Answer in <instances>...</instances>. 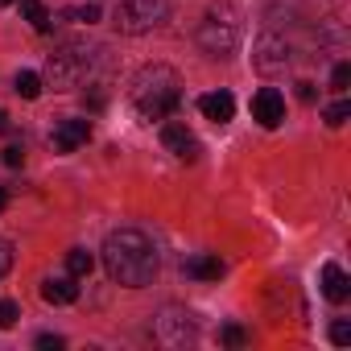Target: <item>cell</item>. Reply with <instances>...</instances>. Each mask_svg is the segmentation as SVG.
<instances>
[{
  "mask_svg": "<svg viewBox=\"0 0 351 351\" xmlns=\"http://www.w3.org/2000/svg\"><path fill=\"white\" fill-rule=\"evenodd\" d=\"M104 269L116 285H128V289H145L153 285L157 269H161V256L153 248V240L136 228H116L108 240H104Z\"/></svg>",
  "mask_w": 351,
  "mask_h": 351,
  "instance_id": "cell-1",
  "label": "cell"
},
{
  "mask_svg": "<svg viewBox=\"0 0 351 351\" xmlns=\"http://www.w3.org/2000/svg\"><path fill=\"white\" fill-rule=\"evenodd\" d=\"M128 99H132V108H136L141 120H149V124L153 120H169L173 112H178V104H182V79H178L173 66L153 62V66H145L132 79Z\"/></svg>",
  "mask_w": 351,
  "mask_h": 351,
  "instance_id": "cell-2",
  "label": "cell"
},
{
  "mask_svg": "<svg viewBox=\"0 0 351 351\" xmlns=\"http://www.w3.org/2000/svg\"><path fill=\"white\" fill-rule=\"evenodd\" d=\"M240 13L232 5H211L199 21V50L211 54V58H232L240 50Z\"/></svg>",
  "mask_w": 351,
  "mask_h": 351,
  "instance_id": "cell-3",
  "label": "cell"
},
{
  "mask_svg": "<svg viewBox=\"0 0 351 351\" xmlns=\"http://www.w3.org/2000/svg\"><path fill=\"white\" fill-rule=\"evenodd\" d=\"M169 21V0H120L116 9V29L128 38L153 34Z\"/></svg>",
  "mask_w": 351,
  "mask_h": 351,
  "instance_id": "cell-4",
  "label": "cell"
},
{
  "mask_svg": "<svg viewBox=\"0 0 351 351\" xmlns=\"http://www.w3.org/2000/svg\"><path fill=\"white\" fill-rule=\"evenodd\" d=\"M87 66H91V54H83L79 46H66V50L50 54V62H46V83H50L54 91H71V87L83 83Z\"/></svg>",
  "mask_w": 351,
  "mask_h": 351,
  "instance_id": "cell-5",
  "label": "cell"
},
{
  "mask_svg": "<svg viewBox=\"0 0 351 351\" xmlns=\"http://www.w3.org/2000/svg\"><path fill=\"white\" fill-rule=\"evenodd\" d=\"M153 335H157L161 343H169V347H186V343H195L199 326H195V318H191L186 310L165 306V310L157 314V322H153Z\"/></svg>",
  "mask_w": 351,
  "mask_h": 351,
  "instance_id": "cell-6",
  "label": "cell"
},
{
  "mask_svg": "<svg viewBox=\"0 0 351 351\" xmlns=\"http://www.w3.org/2000/svg\"><path fill=\"white\" fill-rule=\"evenodd\" d=\"M161 145H165V153H173L178 161H195V157H199V136H195L182 120H169V124L161 128Z\"/></svg>",
  "mask_w": 351,
  "mask_h": 351,
  "instance_id": "cell-7",
  "label": "cell"
},
{
  "mask_svg": "<svg viewBox=\"0 0 351 351\" xmlns=\"http://www.w3.org/2000/svg\"><path fill=\"white\" fill-rule=\"evenodd\" d=\"M252 66H256L261 75H277V71H285V66H289V46H285L281 38H273V34H265V38L256 42V54H252Z\"/></svg>",
  "mask_w": 351,
  "mask_h": 351,
  "instance_id": "cell-8",
  "label": "cell"
},
{
  "mask_svg": "<svg viewBox=\"0 0 351 351\" xmlns=\"http://www.w3.org/2000/svg\"><path fill=\"white\" fill-rule=\"evenodd\" d=\"M252 120H256L261 128H277V124L285 120V99H281L277 87H261V91L252 95Z\"/></svg>",
  "mask_w": 351,
  "mask_h": 351,
  "instance_id": "cell-9",
  "label": "cell"
},
{
  "mask_svg": "<svg viewBox=\"0 0 351 351\" xmlns=\"http://www.w3.org/2000/svg\"><path fill=\"white\" fill-rule=\"evenodd\" d=\"M50 141H54V149H58V153H75L79 145H87V141H91V120H79V116L58 120V124H54V132H50Z\"/></svg>",
  "mask_w": 351,
  "mask_h": 351,
  "instance_id": "cell-10",
  "label": "cell"
},
{
  "mask_svg": "<svg viewBox=\"0 0 351 351\" xmlns=\"http://www.w3.org/2000/svg\"><path fill=\"white\" fill-rule=\"evenodd\" d=\"M199 112L215 124H228L236 116V99H232V91H207V95H199Z\"/></svg>",
  "mask_w": 351,
  "mask_h": 351,
  "instance_id": "cell-11",
  "label": "cell"
},
{
  "mask_svg": "<svg viewBox=\"0 0 351 351\" xmlns=\"http://www.w3.org/2000/svg\"><path fill=\"white\" fill-rule=\"evenodd\" d=\"M322 293H326V302H335V306L351 298V277H347L335 261H330V265H322Z\"/></svg>",
  "mask_w": 351,
  "mask_h": 351,
  "instance_id": "cell-12",
  "label": "cell"
},
{
  "mask_svg": "<svg viewBox=\"0 0 351 351\" xmlns=\"http://www.w3.org/2000/svg\"><path fill=\"white\" fill-rule=\"evenodd\" d=\"M42 298H46L50 306H71V302L79 298V285H75L71 273H66V277H46V281H42Z\"/></svg>",
  "mask_w": 351,
  "mask_h": 351,
  "instance_id": "cell-13",
  "label": "cell"
},
{
  "mask_svg": "<svg viewBox=\"0 0 351 351\" xmlns=\"http://www.w3.org/2000/svg\"><path fill=\"white\" fill-rule=\"evenodd\" d=\"M182 273L195 277V281H219V277H223V261L203 252V256H191V261L182 265Z\"/></svg>",
  "mask_w": 351,
  "mask_h": 351,
  "instance_id": "cell-14",
  "label": "cell"
},
{
  "mask_svg": "<svg viewBox=\"0 0 351 351\" xmlns=\"http://www.w3.org/2000/svg\"><path fill=\"white\" fill-rule=\"evenodd\" d=\"M91 269H95V256H91L87 248H71V252H66V273H71L75 281L91 277Z\"/></svg>",
  "mask_w": 351,
  "mask_h": 351,
  "instance_id": "cell-15",
  "label": "cell"
},
{
  "mask_svg": "<svg viewBox=\"0 0 351 351\" xmlns=\"http://www.w3.org/2000/svg\"><path fill=\"white\" fill-rule=\"evenodd\" d=\"M21 13H25V21L38 29V34H50V13H46V5H42V0H21Z\"/></svg>",
  "mask_w": 351,
  "mask_h": 351,
  "instance_id": "cell-16",
  "label": "cell"
},
{
  "mask_svg": "<svg viewBox=\"0 0 351 351\" xmlns=\"http://www.w3.org/2000/svg\"><path fill=\"white\" fill-rule=\"evenodd\" d=\"M58 17L62 21H79V25H95L99 21V5H91V0H87V5H66Z\"/></svg>",
  "mask_w": 351,
  "mask_h": 351,
  "instance_id": "cell-17",
  "label": "cell"
},
{
  "mask_svg": "<svg viewBox=\"0 0 351 351\" xmlns=\"http://www.w3.org/2000/svg\"><path fill=\"white\" fill-rule=\"evenodd\" d=\"M13 87H17L25 99H38V95H42V75H34V71H21Z\"/></svg>",
  "mask_w": 351,
  "mask_h": 351,
  "instance_id": "cell-18",
  "label": "cell"
},
{
  "mask_svg": "<svg viewBox=\"0 0 351 351\" xmlns=\"http://www.w3.org/2000/svg\"><path fill=\"white\" fill-rule=\"evenodd\" d=\"M347 116H351V104H347V99H339V104H330V108H326V124H330V128H343V124H347Z\"/></svg>",
  "mask_w": 351,
  "mask_h": 351,
  "instance_id": "cell-19",
  "label": "cell"
},
{
  "mask_svg": "<svg viewBox=\"0 0 351 351\" xmlns=\"http://www.w3.org/2000/svg\"><path fill=\"white\" fill-rule=\"evenodd\" d=\"M17 318H21V306L17 302H0V330L17 326Z\"/></svg>",
  "mask_w": 351,
  "mask_h": 351,
  "instance_id": "cell-20",
  "label": "cell"
},
{
  "mask_svg": "<svg viewBox=\"0 0 351 351\" xmlns=\"http://www.w3.org/2000/svg\"><path fill=\"white\" fill-rule=\"evenodd\" d=\"M219 339H223L228 347H244V343H248V330H244V326H223Z\"/></svg>",
  "mask_w": 351,
  "mask_h": 351,
  "instance_id": "cell-21",
  "label": "cell"
},
{
  "mask_svg": "<svg viewBox=\"0 0 351 351\" xmlns=\"http://www.w3.org/2000/svg\"><path fill=\"white\" fill-rule=\"evenodd\" d=\"M347 83H351V66L339 62V66L330 71V87H335V91H347Z\"/></svg>",
  "mask_w": 351,
  "mask_h": 351,
  "instance_id": "cell-22",
  "label": "cell"
},
{
  "mask_svg": "<svg viewBox=\"0 0 351 351\" xmlns=\"http://www.w3.org/2000/svg\"><path fill=\"white\" fill-rule=\"evenodd\" d=\"M330 343H339V347H347V343H351V326H347L343 318L330 326Z\"/></svg>",
  "mask_w": 351,
  "mask_h": 351,
  "instance_id": "cell-23",
  "label": "cell"
},
{
  "mask_svg": "<svg viewBox=\"0 0 351 351\" xmlns=\"http://www.w3.org/2000/svg\"><path fill=\"white\" fill-rule=\"evenodd\" d=\"M5 165H9V169L25 165V149H21V145H9V149H5Z\"/></svg>",
  "mask_w": 351,
  "mask_h": 351,
  "instance_id": "cell-24",
  "label": "cell"
},
{
  "mask_svg": "<svg viewBox=\"0 0 351 351\" xmlns=\"http://www.w3.org/2000/svg\"><path fill=\"white\" fill-rule=\"evenodd\" d=\"M13 269V244L9 240H0V277H5Z\"/></svg>",
  "mask_w": 351,
  "mask_h": 351,
  "instance_id": "cell-25",
  "label": "cell"
},
{
  "mask_svg": "<svg viewBox=\"0 0 351 351\" xmlns=\"http://www.w3.org/2000/svg\"><path fill=\"white\" fill-rule=\"evenodd\" d=\"M62 343H66L62 335H38V347H42V351H58Z\"/></svg>",
  "mask_w": 351,
  "mask_h": 351,
  "instance_id": "cell-26",
  "label": "cell"
},
{
  "mask_svg": "<svg viewBox=\"0 0 351 351\" xmlns=\"http://www.w3.org/2000/svg\"><path fill=\"white\" fill-rule=\"evenodd\" d=\"M298 99H302V104H314V99H318L314 83H298Z\"/></svg>",
  "mask_w": 351,
  "mask_h": 351,
  "instance_id": "cell-27",
  "label": "cell"
},
{
  "mask_svg": "<svg viewBox=\"0 0 351 351\" xmlns=\"http://www.w3.org/2000/svg\"><path fill=\"white\" fill-rule=\"evenodd\" d=\"M5 128H9V116H5V112H0V132H5Z\"/></svg>",
  "mask_w": 351,
  "mask_h": 351,
  "instance_id": "cell-28",
  "label": "cell"
},
{
  "mask_svg": "<svg viewBox=\"0 0 351 351\" xmlns=\"http://www.w3.org/2000/svg\"><path fill=\"white\" fill-rule=\"evenodd\" d=\"M5 203H9V195H5V191H0V211H5Z\"/></svg>",
  "mask_w": 351,
  "mask_h": 351,
  "instance_id": "cell-29",
  "label": "cell"
},
{
  "mask_svg": "<svg viewBox=\"0 0 351 351\" xmlns=\"http://www.w3.org/2000/svg\"><path fill=\"white\" fill-rule=\"evenodd\" d=\"M5 5H13V0H0V9H5Z\"/></svg>",
  "mask_w": 351,
  "mask_h": 351,
  "instance_id": "cell-30",
  "label": "cell"
}]
</instances>
